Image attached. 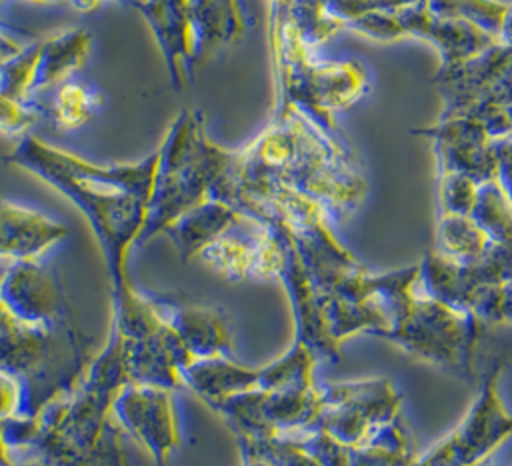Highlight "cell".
I'll list each match as a JSON object with an SVG mask.
<instances>
[{"label":"cell","mask_w":512,"mask_h":466,"mask_svg":"<svg viewBox=\"0 0 512 466\" xmlns=\"http://www.w3.org/2000/svg\"><path fill=\"white\" fill-rule=\"evenodd\" d=\"M6 162L38 176L78 206L108 266L112 326L124 338L152 334L162 320L152 306L150 294L134 286L128 258L146 224L148 200L158 170V150L138 162L100 164L34 134H24L6 154Z\"/></svg>","instance_id":"cell-1"},{"label":"cell","mask_w":512,"mask_h":466,"mask_svg":"<svg viewBox=\"0 0 512 466\" xmlns=\"http://www.w3.org/2000/svg\"><path fill=\"white\" fill-rule=\"evenodd\" d=\"M228 170L302 192L318 200L334 222L352 216L368 194L364 170L344 136L292 104L272 106L268 124L232 150Z\"/></svg>","instance_id":"cell-2"},{"label":"cell","mask_w":512,"mask_h":466,"mask_svg":"<svg viewBox=\"0 0 512 466\" xmlns=\"http://www.w3.org/2000/svg\"><path fill=\"white\" fill-rule=\"evenodd\" d=\"M126 384L124 336L112 326L106 348L34 416L36 458L50 466H128L112 414Z\"/></svg>","instance_id":"cell-3"},{"label":"cell","mask_w":512,"mask_h":466,"mask_svg":"<svg viewBox=\"0 0 512 466\" xmlns=\"http://www.w3.org/2000/svg\"><path fill=\"white\" fill-rule=\"evenodd\" d=\"M156 150V180L136 246L164 234L180 216L212 198L232 154L214 142L206 128V114L196 108H182L174 116Z\"/></svg>","instance_id":"cell-4"},{"label":"cell","mask_w":512,"mask_h":466,"mask_svg":"<svg viewBox=\"0 0 512 466\" xmlns=\"http://www.w3.org/2000/svg\"><path fill=\"white\" fill-rule=\"evenodd\" d=\"M486 324L470 312L448 306L416 290L392 316L384 340L398 344L408 354L476 384L478 348Z\"/></svg>","instance_id":"cell-5"},{"label":"cell","mask_w":512,"mask_h":466,"mask_svg":"<svg viewBox=\"0 0 512 466\" xmlns=\"http://www.w3.org/2000/svg\"><path fill=\"white\" fill-rule=\"evenodd\" d=\"M350 32L380 44H392L404 38L424 40L436 48L440 66L460 64L498 42L494 34L470 22L434 14L426 0L372 12L356 22Z\"/></svg>","instance_id":"cell-6"},{"label":"cell","mask_w":512,"mask_h":466,"mask_svg":"<svg viewBox=\"0 0 512 466\" xmlns=\"http://www.w3.org/2000/svg\"><path fill=\"white\" fill-rule=\"evenodd\" d=\"M502 360L490 362L482 372L478 394L464 418L412 466H478L512 434V412L500 396Z\"/></svg>","instance_id":"cell-7"},{"label":"cell","mask_w":512,"mask_h":466,"mask_svg":"<svg viewBox=\"0 0 512 466\" xmlns=\"http://www.w3.org/2000/svg\"><path fill=\"white\" fill-rule=\"evenodd\" d=\"M232 428L236 438L264 440L294 436L316 428L322 412L320 384L278 390H252L212 406Z\"/></svg>","instance_id":"cell-8"},{"label":"cell","mask_w":512,"mask_h":466,"mask_svg":"<svg viewBox=\"0 0 512 466\" xmlns=\"http://www.w3.org/2000/svg\"><path fill=\"white\" fill-rule=\"evenodd\" d=\"M322 412L316 428L348 448L368 444L380 428L400 416L402 394L388 378L320 384Z\"/></svg>","instance_id":"cell-9"},{"label":"cell","mask_w":512,"mask_h":466,"mask_svg":"<svg viewBox=\"0 0 512 466\" xmlns=\"http://www.w3.org/2000/svg\"><path fill=\"white\" fill-rule=\"evenodd\" d=\"M194 260L230 282L278 280L284 264V236L276 224L240 210L236 220Z\"/></svg>","instance_id":"cell-10"},{"label":"cell","mask_w":512,"mask_h":466,"mask_svg":"<svg viewBox=\"0 0 512 466\" xmlns=\"http://www.w3.org/2000/svg\"><path fill=\"white\" fill-rule=\"evenodd\" d=\"M368 88L370 76L362 62L314 58L294 80L274 94L272 106L292 104L326 130L340 134L336 114L362 100Z\"/></svg>","instance_id":"cell-11"},{"label":"cell","mask_w":512,"mask_h":466,"mask_svg":"<svg viewBox=\"0 0 512 466\" xmlns=\"http://www.w3.org/2000/svg\"><path fill=\"white\" fill-rule=\"evenodd\" d=\"M432 84L442 100L440 114H472L488 106L512 108V46L500 40L452 66H438Z\"/></svg>","instance_id":"cell-12"},{"label":"cell","mask_w":512,"mask_h":466,"mask_svg":"<svg viewBox=\"0 0 512 466\" xmlns=\"http://www.w3.org/2000/svg\"><path fill=\"white\" fill-rule=\"evenodd\" d=\"M172 390L144 384H126L112 402V414L158 464L168 462L180 448V424Z\"/></svg>","instance_id":"cell-13"},{"label":"cell","mask_w":512,"mask_h":466,"mask_svg":"<svg viewBox=\"0 0 512 466\" xmlns=\"http://www.w3.org/2000/svg\"><path fill=\"white\" fill-rule=\"evenodd\" d=\"M412 134L432 140L438 170L462 172L478 182L498 176V142L474 116L440 114L434 124L416 128Z\"/></svg>","instance_id":"cell-14"},{"label":"cell","mask_w":512,"mask_h":466,"mask_svg":"<svg viewBox=\"0 0 512 466\" xmlns=\"http://www.w3.org/2000/svg\"><path fill=\"white\" fill-rule=\"evenodd\" d=\"M0 300L22 324L50 330L68 326L60 280L40 260L10 264L0 278Z\"/></svg>","instance_id":"cell-15"},{"label":"cell","mask_w":512,"mask_h":466,"mask_svg":"<svg viewBox=\"0 0 512 466\" xmlns=\"http://www.w3.org/2000/svg\"><path fill=\"white\" fill-rule=\"evenodd\" d=\"M276 224V222H270ZM284 236V264L278 276V282H282L292 314H294V324H296V340L304 342L316 358H326L332 362H338L340 358V344L332 338L324 310H322V300L320 294L300 258V252L292 240V236L280 226Z\"/></svg>","instance_id":"cell-16"},{"label":"cell","mask_w":512,"mask_h":466,"mask_svg":"<svg viewBox=\"0 0 512 466\" xmlns=\"http://www.w3.org/2000/svg\"><path fill=\"white\" fill-rule=\"evenodd\" d=\"M132 6L150 26L164 58L170 82L184 88L190 68L196 66L198 34L190 0H136Z\"/></svg>","instance_id":"cell-17"},{"label":"cell","mask_w":512,"mask_h":466,"mask_svg":"<svg viewBox=\"0 0 512 466\" xmlns=\"http://www.w3.org/2000/svg\"><path fill=\"white\" fill-rule=\"evenodd\" d=\"M158 318L180 338L192 360L232 358L234 336L228 316L216 306L182 304L150 296Z\"/></svg>","instance_id":"cell-18"},{"label":"cell","mask_w":512,"mask_h":466,"mask_svg":"<svg viewBox=\"0 0 512 466\" xmlns=\"http://www.w3.org/2000/svg\"><path fill=\"white\" fill-rule=\"evenodd\" d=\"M192 362L180 338L164 322L144 338H124V364L132 384L182 388L184 370Z\"/></svg>","instance_id":"cell-19"},{"label":"cell","mask_w":512,"mask_h":466,"mask_svg":"<svg viewBox=\"0 0 512 466\" xmlns=\"http://www.w3.org/2000/svg\"><path fill=\"white\" fill-rule=\"evenodd\" d=\"M68 236V226L46 212L0 198V260L34 262Z\"/></svg>","instance_id":"cell-20"},{"label":"cell","mask_w":512,"mask_h":466,"mask_svg":"<svg viewBox=\"0 0 512 466\" xmlns=\"http://www.w3.org/2000/svg\"><path fill=\"white\" fill-rule=\"evenodd\" d=\"M414 4L412 0H294V18L306 44L316 50L372 12Z\"/></svg>","instance_id":"cell-21"},{"label":"cell","mask_w":512,"mask_h":466,"mask_svg":"<svg viewBox=\"0 0 512 466\" xmlns=\"http://www.w3.org/2000/svg\"><path fill=\"white\" fill-rule=\"evenodd\" d=\"M92 52V34L84 28H66L40 40V58L34 94L56 88L76 78L88 64Z\"/></svg>","instance_id":"cell-22"},{"label":"cell","mask_w":512,"mask_h":466,"mask_svg":"<svg viewBox=\"0 0 512 466\" xmlns=\"http://www.w3.org/2000/svg\"><path fill=\"white\" fill-rule=\"evenodd\" d=\"M198 34L196 66L236 44L248 30L240 0H190Z\"/></svg>","instance_id":"cell-23"},{"label":"cell","mask_w":512,"mask_h":466,"mask_svg":"<svg viewBox=\"0 0 512 466\" xmlns=\"http://www.w3.org/2000/svg\"><path fill=\"white\" fill-rule=\"evenodd\" d=\"M240 214V210L220 198H208L200 206L180 216L164 234L172 240L184 262H190L198 252L224 232Z\"/></svg>","instance_id":"cell-24"},{"label":"cell","mask_w":512,"mask_h":466,"mask_svg":"<svg viewBox=\"0 0 512 466\" xmlns=\"http://www.w3.org/2000/svg\"><path fill=\"white\" fill-rule=\"evenodd\" d=\"M102 106L104 96L96 88V84L76 76L52 88L46 104L38 108L44 110V114L56 128L64 132H76L88 126L102 110Z\"/></svg>","instance_id":"cell-25"},{"label":"cell","mask_w":512,"mask_h":466,"mask_svg":"<svg viewBox=\"0 0 512 466\" xmlns=\"http://www.w3.org/2000/svg\"><path fill=\"white\" fill-rule=\"evenodd\" d=\"M492 238L472 216L438 214L434 232V252L456 264L480 260L492 246Z\"/></svg>","instance_id":"cell-26"},{"label":"cell","mask_w":512,"mask_h":466,"mask_svg":"<svg viewBox=\"0 0 512 466\" xmlns=\"http://www.w3.org/2000/svg\"><path fill=\"white\" fill-rule=\"evenodd\" d=\"M418 456V444L404 418L398 416L368 444L350 450V466H412Z\"/></svg>","instance_id":"cell-27"},{"label":"cell","mask_w":512,"mask_h":466,"mask_svg":"<svg viewBox=\"0 0 512 466\" xmlns=\"http://www.w3.org/2000/svg\"><path fill=\"white\" fill-rule=\"evenodd\" d=\"M472 218L492 238V242L512 240V198L498 176L480 182Z\"/></svg>","instance_id":"cell-28"},{"label":"cell","mask_w":512,"mask_h":466,"mask_svg":"<svg viewBox=\"0 0 512 466\" xmlns=\"http://www.w3.org/2000/svg\"><path fill=\"white\" fill-rule=\"evenodd\" d=\"M438 16L470 22L498 38L510 2L504 0H426Z\"/></svg>","instance_id":"cell-29"},{"label":"cell","mask_w":512,"mask_h":466,"mask_svg":"<svg viewBox=\"0 0 512 466\" xmlns=\"http://www.w3.org/2000/svg\"><path fill=\"white\" fill-rule=\"evenodd\" d=\"M38 58L40 40H32L28 48H24L18 56L6 62L0 68V94L12 100L30 102V96H34Z\"/></svg>","instance_id":"cell-30"},{"label":"cell","mask_w":512,"mask_h":466,"mask_svg":"<svg viewBox=\"0 0 512 466\" xmlns=\"http://www.w3.org/2000/svg\"><path fill=\"white\" fill-rule=\"evenodd\" d=\"M480 182L462 172L438 170V214H464L472 216L476 206Z\"/></svg>","instance_id":"cell-31"},{"label":"cell","mask_w":512,"mask_h":466,"mask_svg":"<svg viewBox=\"0 0 512 466\" xmlns=\"http://www.w3.org/2000/svg\"><path fill=\"white\" fill-rule=\"evenodd\" d=\"M238 444L256 450L274 466H322V462L300 442L298 436H276L264 440L236 438Z\"/></svg>","instance_id":"cell-32"},{"label":"cell","mask_w":512,"mask_h":466,"mask_svg":"<svg viewBox=\"0 0 512 466\" xmlns=\"http://www.w3.org/2000/svg\"><path fill=\"white\" fill-rule=\"evenodd\" d=\"M40 108L32 102L12 100L0 94V134L2 136H24L28 128L38 120Z\"/></svg>","instance_id":"cell-33"},{"label":"cell","mask_w":512,"mask_h":466,"mask_svg":"<svg viewBox=\"0 0 512 466\" xmlns=\"http://www.w3.org/2000/svg\"><path fill=\"white\" fill-rule=\"evenodd\" d=\"M24 404V386L22 382L10 374L0 370V424L8 418H14L22 412Z\"/></svg>","instance_id":"cell-34"},{"label":"cell","mask_w":512,"mask_h":466,"mask_svg":"<svg viewBox=\"0 0 512 466\" xmlns=\"http://www.w3.org/2000/svg\"><path fill=\"white\" fill-rule=\"evenodd\" d=\"M30 42L32 40L26 38L22 32L0 20V68L14 56H18L24 48H28Z\"/></svg>","instance_id":"cell-35"},{"label":"cell","mask_w":512,"mask_h":466,"mask_svg":"<svg viewBox=\"0 0 512 466\" xmlns=\"http://www.w3.org/2000/svg\"><path fill=\"white\" fill-rule=\"evenodd\" d=\"M496 154H498V180L502 182V186L512 198V138L498 142Z\"/></svg>","instance_id":"cell-36"},{"label":"cell","mask_w":512,"mask_h":466,"mask_svg":"<svg viewBox=\"0 0 512 466\" xmlns=\"http://www.w3.org/2000/svg\"><path fill=\"white\" fill-rule=\"evenodd\" d=\"M512 324V280H508L502 288V324Z\"/></svg>","instance_id":"cell-37"},{"label":"cell","mask_w":512,"mask_h":466,"mask_svg":"<svg viewBox=\"0 0 512 466\" xmlns=\"http://www.w3.org/2000/svg\"><path fill=\"white\" fill-rule=\"evenodd\" d=\"M498 40L506 46H512V2L508 6V12H506V18H504V24L500 28V34H498Z\"/></svg>","instance_id":"cell-38"},{"label":"cell","mask_w":512,"mask_h":466,"mask_svg":"<svg viewBox=\"0 0 512 466\" xmlns=\"http://www.w3.org/2000/svg\"><path fill=\"white\" fill-rule=\"evenodd\" d=\"M14 458H12V450L6 444L4 436H2V424H0V466H14Z\"/></svg>","instance_id":"cell-39"},{"label":"cell","mask_w":512,"mask_h":466,"mask_svg":"<svg viewBox=\"0 0 512 466\" xmlns=\"http://www.w3.org/2000/svg\"><path fill=\"white\" fill-rule=\"evenodd\" d=\"M16 322H20V320H16V318L12 316V312H10V310L4 306V302L0 300V330L12 326V324H16Z\"/></svg>","instance_id":"cell-40"},{"label":"cell","mask_w":512,"mask_h":466,"mask_svg":"<svg viewBox=\"0 0 512 466\" xmlns=\"http://www.w3.org/2000/svg\"><path fill=\"white\" fill-rule=\"evenodd\" d=\"M14 466H50V464H46L44 460H40V458H32V460H26V462H22V464H14Z\"/></svg>","instance_id":"cell-41"},{"label":"cell","mask_w":512,"mask_h":466,"mask_svg":"<svg viewBox=\"0 0 512 466\" xmlns=\"http://www.w3.org/2000/svg\"><path fill=\"white\" fill-rule=\"evenodd\" d=\"M126 2H128V4H132V2H136V0H126Z\"/></svg>","instance_id":"cell-42"},{"label":"cell","mask_w":512,"mask_h":466,"mask_svg":"<svg viewBox=\"0 0 512 466\" xmlns=\"http://www.w3.org/2000/svg\"><path fill=\"white\" fill-rule=\"evenodd\" d=\"M0 2H2V0H0Z\"/></svg>","instance_id":"cell-43"}]
</instances>
